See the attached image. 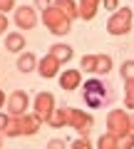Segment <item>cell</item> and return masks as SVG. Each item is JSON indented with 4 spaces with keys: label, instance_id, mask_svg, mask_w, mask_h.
<instances>
[{
    "label": "cell",
    "instance_id": "1",
    "mask_svg": "<svg viewBox=\"0 0 134 149\" xmlns=\"http://www.w3.org/2000/svg\"><path fill=\"white\" fill-rule=\"evenodd\" d=\"M114 100V87L102 77H92L82 85V102L90 109H102Z\"/></svg>",
    "mask_w": 134,
    "mask_h": 149
},
{
    "label": "cell",
    "instance_id": "2",
    "mask_svg": "<svg viewBox=\"0 0 134 149\" xmlns=\"http://www.w3.org/2000/svg\"><path fill=\"white\" fill-rule=\"evenodd\" d=\"M40 20H42V25L47 27L52 35H57V37H62V35H67V32L72 30V20L67 15H65L60 8H55V5H50V8H45L42 13H40Z\"/></svg>",
    "mask_w": 134,
    "mask_h": 149
},
{
    "label": "cell",
    "instance_id": "3",
    "mask_svg": "<svg viewBox=\"0 0 134 149\" xmlns=\"http://www.w3.org/2000/svg\"><path fill=\"white\" fill-rule=\"evenodd\" d=\"M132 27H134V13L129 10V8H119V10L112 13L109 20H107V32H109L112 37L127 35Z\"/></svg>",
    "mask_w": 134,
    "mask_h": 149
},
{
    "label": "cell",
    "instance_id": "4",
    "mask_svg": "<svg viewBox=\"0 0 134 149\" xmlns=\"http://www.w3.org/2000/svg\"><path fill=\"white\" fill-rule=\"evenodd\" d=\"M67 127L75 129L80 137H90L92 127H94V117L85 109H77V107H67Z\"/></svg>",
    "mask_w": 134,
    "mask_h": 149
},
{
    "label": "cell",
    "instance_id": "5",
    "mask_svg": "<svg viewBox=\"0 0 134 149\" xmlns=\"http://www.w3.org/2000/svg\"><path fill=\"white\" fill-rule=\"evenodd\" d=\"M57 109V102H55V95L52 92H37L35 100H32V112L37 114L42 122H50Z\"/></svg>",
    "mask_w": 134,
    "mask_h": 149
},
{
    "label": "cell",
    "instance_id": "6",
    "mask_svg": "<svg viewBox=\"0 0 134 149\" xmlns=\"http://www.w3.org/2000/svg\"><path fill=\"white\" fill-rule=\"evenodd\" d=\"M107 132L114 137H124L127 132H132V124H129V114L124 109H112L107 112Z\"/></svg>",
    "mask_w": 134,
    "mask_h": 149
},
{
    "label": "cell",
    "instance_id": "7",
    "mask_svg": "<svg viewBox=\"0 0 134 149\" xmlns=\"http://www.w3.org/2000/svg\"><path fill=\"white\" fill-rule=\"evenodd\" d=\"M12 20L20 30H32V27H37L40 17H37V8L35 5H17L15 13H12Z\"/></svg>",
    "mask_w": 134,
    "mask_h": 149
},
{
    "label": "cell",
    "instance_id": "8",
    "mask_svg": "<svg viewBox=\"0 0 134 149\" xmlns=\"http://www.w3.org/2000/svg\"><path fill=\"white\" fill-rule=\"evenodd\" d=\"M27 107H30V97L25 90H12L8 95V114L10 117H22L27 114Z\"/></svg>",
    "mask_w": 134,
    "mask_h": 149
},
{
    "label": "cell",
    "instance_id": "9",
    "mask_svg": "<svg viewBox=\"0 0 134 149\" xmlns=\"http://www.w3.org/2000/svg\"><path fill=\"white\" fill-rule=\"evenodd\" d=\"M60 67H62V62L47 52L45 57H40V62H37V74L42 80H52V77H60V72H62Z\"/></svg>",
    "mask_w": 134,
    "mask_h": 149
},
{
    "label": "cell",
    "instance_id": "10",
    "mask_svg": "<svg viewBox=\"0 0 134 149\" xmlns=\"http://www.w3.org/2000/svg\"><path fill=\"white\" fill-rule=\"evenodd\" d=\"M57 80L65 92H75L82 87V70H62Z\"/></svg>",
    "mask_w": 134,
    "mask_h": 149
},
{
    "label": "cell",
    "instance_id": "11",
    "mask_svg": "<svg viewBox=\"0 0 134 149\" xmlns=\"http://www.w3.org/2000/svg\"><path fill=\"white\" fill-rule=\"evenodd\" d=\"M20 127H22V137H35L42 127V119L35 114V112H27L20 117Z\"/></svg>",
    "mask_w": 134,
    "mask_h": 149
},
{
    "label": "cell",
    "instance_id": "12",
    "mask_svg": "<svg viewBox=\"0 0 134 149\" xmlns=\"http://www.w3.org/2000/svg\"><path fill=\"white\" fill-rule=\"evenodd\" d=\"M77 5H80V17H82L85 22H90V20H94V17H97L102 0H80Z\"/></svg>",
    "mask_w": 134,
    "mask_h": 149
},
{
    "label": "cell",
    "instance_id": "13",
    "mask_svg": "<svg viewBox=\"0 0 134 149\" xmlns=\"http://www.w3.org/2000/svg\"><path fill=\"white\" fill-rule=\"evenodd\" d=\"M5 50L8 52L22 55L25 52V35H22V32H8L5 35Z\"/></svg>",
    "mask_w": 134,
    "mask_h": 149
},
{
    "label": "cell",
    "instance_id": "14",
    "mask_svg": "<svg viewBox=\"0 0 134 149\" xmlns=\"http://www.w3.org/2000/svg\"><path fill=\"white\" fill-rule=\"evenodd\" d=\"M47 52L52 55V57H57V60H60L62 65H65V62H70V60L75 57V50H72V47H70L67 42H55L52 47L47 50Z\"/></svg>",
    "mask_w": 134,
    "mask_h": 149
},
{
    "label": "cell",
    "instance_id": "15",
    "mask_svg": "<svg viewBox=\"0 0 134 149\" xmlns=\"http://www.w3.org/2000/svg\"><path fill=\"white\" fill-rule=\"evenodd\" d=\"M37 55H32V52H22V55H17V70H20L22 74H27V72H32V70H37Z\"/></svg>",
    "mask_w": 134,
    "mask_h": 149
},
{
    "label": "cell",
    "instance_id": "16",
    "mask_svg": "<svg viewBox=\"0 0 134 149\" xmlns=\"http://www.w3.org/2000/svg\"><path fill=\"white\" fill-rule=\"evenodd\" d=\"M52 5H55V8H60L65 15L70 17V20H77V17H80V5H77L75 0H55Z\"/></svg>",
    "mask_w": 134,
    "mask_h": 149
},
{
    "label": "cell",
    "instance_id": "17",
    "mask_svg": "<svg viewBox=\"0 0 134 149\" xmlns=\"http://www.w3.org/2000/svg\"><path fill=\"white\" fill-rule=\"evenodd\" d=\"M109 70H112V57L104 52L97 55V62H94V74L97 77H102V74H109Z\"/></svg>",
    "mask_w": 134,
    "mask_h": 149
},
{
    "label": "cell",
    "instance_id": "18",
    "mask_svg": "<svg viewBox=\"0 0 134 149\" xmlns=\"http://www.w3.org/2000/svg\"><path fill=\"white\" fill-rule=\"evenodd\" d=\"M3 134H5L8 139H15V137H22V127H20V117H10L5 124V129H3Z\"/></svg>",
    "mask_w": 134,
    "mask_h": 149
},
{
    "label": "cell",
    "instance_id": "19",
    "mask_svg": "<svg viewBox=\"0 0 134 149\" xmlns=\"http://www.w3.org/2000/svg\"><path fill=\"white\" fill-rule=\"evenodd\" d=\"M50 127H55V129H62V127H67V107H57L55 109V114H52V119H50Z\"/></svg>",
    "mask_w": 134,
    "mask_h": 149
},
{
    "label": "cell",
    "instance_id": "20",
    "mask_svg": "<svg viewBox=\"0 0 134 149\" xmlns=\"http://www.w3.org/2000/svg\"><path fill=\"white\" fill-rule=\"evenodd\" d=\"M97 149H119V139L114 137V134L104 132L102 137L97 139Z\"/></svg>",
    "mask_w": 134,
    "mask_h": 149
},
{
    "label": "cell",
    "instance_id": "21",
    "mask_svg": "<svg viewBox=\"0 0 134 149\" xmlns=\"http://www.w3.org/2000/svg\"><path fill=\"white\" fill-rule=\"evenodd\" d=\"M119 74H122L124 82H134V60H124L122 67H119Z\"/></svg>",
    "mask_w": 134,
    "mask_h": 149
},
{
    "label": "cell",
    "instance_id": "22",
    "mask_svg": "<svg viewBox=\"0 0 134 149\" xmlns=\"http://www.w3.org/2000/svg\"><path fill=\"white\" fill-rule=\"evenodd\" d=\"M94 62H97V55H82V60H80V70H85V72L94 74Z\"/></svg>",
    "mask_w": 134,
    "mask_h": 149
},
{
    "label": "cell",
    "instance_id": "23",
    "mask_svg": "<svg viewBox=\"0 0 134 149\" xmlns=\"http://www.w3.org/2000/svg\"><path fill=\"white\" fill-rule=\"evenodd\" d=\"M124 104L127 109H134V82H124Z\"/></svg>",
    "mask_w": 134,
    "mask_h": 149
},
{
    "label": "cell",
    "instance_id": "24",
    "mask_svg": "<svg viewBox=\"0 0 134 149\" xmlns=\"http://www.w3.org/2000/svg\"><path fill=\"white\" fill-rule=\"evenodd\" d=\"M70 149H94V147H92V142H90V137H77L75 142L70 144Z\"/></svg>",
    "mask_w": 134,
    "mask_h": 149
},
{
    "label": "cell",
    "instance_id": "25",
    "mask_svg": "<svg viewBox=\"0 0 134 149\" xmlns=\"http://www.w3.org/2000/svg\"><path fill=\"white\" fill-rule=\"evenodd\" d=\"M119 149H134V132H127L124 137H119Z\"/></svg>",
    "mask_w": 134,
    "mask_h": 149
},
{
    "label": "cell",
    "instance_id": "26",
    "mask_svg": "<svg viewBox=\"0 0 134 149\" xmlns=\"http://www.w3.org/2000/svg\"><path fill=\"white\" fill-rule=\"evenodd\" d=\"M17 8V0H0V13L8 15V10H15Z\"/></svg>",
    "mask_w": 134,
    "mask_h": 149
},
{
    "label": "cell",
    "instance_id": "27",
    "mask_svg": "<svg viewBox=\"0 0 134 149\" xmlns=\"http://www.w3.org/2000/svg\"><path fill=\"white\" fill-rule=\"evenodd\" d=\"M47 149H67V144H65L62 139H50V142H47Z\"/></svg>",
    "mask_w": 134,
    "mask_h": 149
},
{
    "label": "cell",
    "instance_id": "28",
    "mask_svg": "<svg viewBox=\"0 0 134 149\" xmlns=\"http://www.w3.org/2000/svg\"><path fill=\"white\" fill-rule=\"evenodd\" d=\"M102 5L107 8V10H112V13H117V10H119V0H102Z\"/></svg>",
    "mask_w": 134,
    "mask_h": 149
},
{
    "label": "cell",
    "instance_id": "29",
    "mask_svg": "<svg viewBox=\"0 0 134 149\" xmlns=\"http://www.w3.org/2000/svg\"><path fill=\"white\" fill-rule=\"evenodd\" d=\"M52 3H55V0H35V8H37V10L42 13L45 8H50V5H52Z\"/></svg>",
    "mask_w": 134,
    "mask_h": 149
},
{
    "label": "cell",
    "instance_id": "30",
    "mask_svg": "<svg viewBox=\"0 0 134 149\" xmlns=\"http://www.w3.org/2000/svg\"><path fill=\"white\" fill-rule=\"evenodd\" d=\"M5 32H8V15L0 13V35H5Z\"/></svg>",
    "mask_w": 134,
    "mask_h": 149
},
{
    "label": "cell",
    "instance_id": "31",
    "mask_svg": "<svg viewBox=\"0 0 134 149\" xmlns=\"http://www.w3.org/2000/svg\"><path fill=\"white\" fill-rule=\"evenodd\" d=\"M8 119H10V114H5V112H0V132H3V129H5Z\"/></svg>",
    "mask_w": 134,
    "mask_h": 149
},
{
    "label": "cell",
    "instance_id": "32",
    "mask_svg": "<svg viewBox=\"0 0 134 149\" xmlns=\"http://www.w3.org/2000/svg\"><path fill=\"white\" fill-rule=\"evenodd\" d=\"M5 102H8V95L3 90H0V109H3V107H5Z\"/></svg>",
    "mask_w": 134,
    "mask_h": 149
},
{
    "label": "cell",
    "instance_id": "33",
    "mask_svg": "<svg viewBox=\"0 0 134 149\" xmlns=\"http://www.w3.org/2000/svg\"><path fill=\"white\" fill-rule=\"evenodd\" d=\"M129 124H132V132H134V112L129 114Z\"/></svg>",
    "mask_w": 134,
    "mask_h": 149
},
{
    "label": "cell",
    "instance_id": "34",
    "mask_svg": "<svg viewBox=\"0 0 134 149\" xmlns=\"http://www.w3.org/2000/svg\"><path fill=\"white\" fill-rule=\"evenodd\" d=\"M3 142H5V134L0 132V149H3Z\"/></svg>",
    "mask_w": 134,
    "mask_h": 149
}]
</instances>
